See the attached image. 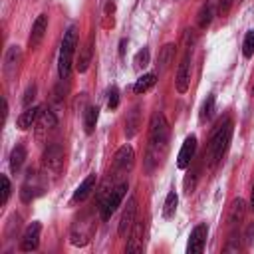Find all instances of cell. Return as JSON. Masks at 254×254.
<instances>
[{"label": "cell", "instance_id": "1", "mask_svg": "<svg viewBox=\"0 0 254 254\" xmlns=\"http://www.w3.org/2000/svg\"><path fill=\"white\" fill-rule=\"evenodd\" d=\"M169 135H171V127L167 117L161 111H155L149 119V137H147V151H145L147 173H153L163 165L169 151Z\"/></svg>", "mask_w": 254, "mask_h": 254}, {"label": "cell", "instance_id": "2", "mask_svg": "<svg viewBox=\"0 0 254 254\" xmlns=\"http://www.w3.org/2000/svg\"><path fill=\"white\" fill-rule=\"evenodd\" d=\"M232 131H234V123H232V117H224L216 123V127L212 129L210 137H208V145H206V153H204V161L208 167H216L228 145H230V139H232Z\"/></svg>", "mask_w": 254, "mask_h": 254}, {"label": "cell", "instance_id": "3", "mask_svg": "<svg viewBox=\"0 0 254 254\" xmlns=\"http://www.w3.org/2000/svg\"><path fill=\"white\" fill-rule=\"evenodd\" d=\"M75 46H77V28L71 24L64 34V40H62V46H60V56H58V73H60L62 81L69 79V75H71Z\"/></svg>", "mask_w": 254, "mask_h": 254}, {"label": "cell", "instance_id": "4", "mask_svg": "<svg viewBox=\"0 0 254 254\" xmlns=\"http://www.w3.org/2000/svg\"><path fill=\"white\" fill-rule=\"evenodd\" d=\"M127 189H129L127 181H119V183H115V185L107 190V194L97 202V210H99V218H101V220H109V218H111V214H113V212L117 210V206L121 204V200H123Z\"/></svg>", "mask_w": 254, "mask_h": 254}, {"label": "cell", "instance_id": "5", "mask_svg": "<svg viewBox=\"0 0 254 254\" xmlns=\"http://www.w3.org/2000/svg\"><path fill=\"white\" fill-rule=\"evenodd\" d=\"M64 147L60 143H50L42 153V169L50 177H60L64 171Z\"/></svg>", "mask_w": 254, "mask_h": 254}, {"label": "cell", "instance_id": "6", "mask_svg": "<svg viewBox=\"0 0 254 254\" xmlns=\"http://www.w3.org/2000/svg\"><path fill=\"white\" fill-rule=\"evenodd\" d=\"M93 232H95V222H93L91 214H83V216H79L71 224V228H69V242L73 246H85L91 240Z\"/></svg>", "mask_w": 254, "mask_h": 254}, {"label": "cell", "instance_id": "7", "mask_svg": "<svg viewBox=\"0 0 254 254\" xmlns=\"http://www.w3.org/2000/svg\"><path fill=\"white\" fill-rule=\"evenodd\" d=\"M42 192H44V183H42L40 175L34 173V171H28V175H26L22 187H20V198H22V202H32Z\"/></svg>", "mask_w": 254, "mask_h": 254}, {"label": "cell", "instance_id": "8", "mask_svg": "<svg viewBox=\"0 0 254 254\" xmlns=\"http://www.w3.org/2000/svg\"><path fill=\"white\" fill-rule=\"evenodd\" d=\"M190 62H192V48L189 46L181 64H179V69H177V79H175V87L179 93H187L189 87H190Z\"/></svg>", "mask_w": 254, "mask_h": 254}, {"label": "cell", "instance_id": "9", "mask_svg": "<svg viewBox=\"0 0 254 254\" xmlns=\"http://www.w3.org/2000/svg\"><path fill=\"white\" fill-rule=\"evenodd\" d=\"M20 64H22V48L20 46H10L4 54V65H2V71H4L8 81L16 77Z\"/></svg>", "mask_w": 254, "mask_h": 254}, {"label": "cell", "instance_id": "10", "mask_svg": "<svg viewBox=\"0 0 254 254\" xmlns=\"http://www.w3.org/2000/svg\"><path fill=\"white\" fill-rule=\"evenodd\" d=\"M56 127H58L56 113L50 111V109H42L40 115H38V121H36V139L38 141H44L48 137V133H52Z\"/></svg>", "mask_w": 254, "mask_h": 254}, {"label": "cell", "instance_id": "11", "mask_svg": "<svg viewBox=\"0 0 254 254\" xmlns=\"http://www.w3.org/2000/svg\"><path fill=\"white\" fill-rule=\"evenodd\" d=\"M40 232H42V224H40L38 220L30 222V224L24 228V232H22L20 250H22V252H32V250H36L38 244H40Z\"/></svg>", "mask_w": 254, "mask_h": 254}, {"label": "cell", "instance_id": "12", "mask_svg": "<svg viewBox=\"0 0 254 254\" xmlns=\"http://www.w3.org/2000/svg\"><path fill=\"white\" fill-rule=\"evenodd\" d=\"M206 236H208V226L206 222H198L192 230H190V236H189V242H187V252L189 254H198L204 250V244H206Z\"/></svg>", "mask_w": 254, "mask_h": 254}, {"label": "cell", "instance_id": "13", "mask_svg": "<svg viewBox=\"0 0 254 254\" xmlns=\"http://www.w3.org/2000/svg\"><path fill=\"white\" fill-rule=\"evenodd\" d=\"M135 216H137V198L131 196L127 200V206L123 208L121 212V218H119V236H127L131 230H133V224H135Z\"/></svg>", "mask_w": 254, "mask_h": 254}, {"label": "cell", "instance_id": "14", "mask_svg": "<svg viewBox=\"0 0 254 254\" xmlns=\"http://www.w3.org/2000/svg\"><path fill=\"white\" fill-rule=\"evenodd\" d=\"M46 32H48V14H40V16L34 20V24H32L30 38H28V48H30V50H36V48L42 44Z\"/></svg>", "mask_w": 254, "mask_h": 254}, {"label": "cell", "instance_id": "15", "mask_svg": "<svg viewBox=\"0 0 254 254\" xmlns=\"http://www.w3.org/2000/svg\"><path fill=\"white\" fill-rule=\"evenodd\" d=\"M194 153H196V137L194 135H189L183 145H181V151L177 155V167L179 169H189V165L192 163L194 159Z\"/></svg>", "mask_w": 254, "mask_h": 254}, {"label": "cell", "instance_id": "16", "mask_svg": "<svg viewBox=\"0 0 254 254\" xmlns=\"http://www.w3.org/2000/svg\"><path fill=\"white\" fill-rule=\"evenodd\" d=\"M135 163V153H133V147L131 145H123L117 149L115 153V159H113V165L119 173H127Z\"/></svg>", "mask_w": 254, "mask_h": 254}, {"label": "cell", "instance_id": "17", "mask_svg": "<svg viewBox=\"0 0 254 254\" xmlns=\"http://www.w3.org/2000/svg\"><path fill=\"white\" fill-rule=\"evenodd\" d=\"M175 54H177V46L175 44H165L161 50H159V56H157V73H165L171 64L175 62Z\"/></svg>", "mask_w": 254, "mask_h": 254}, {"label": "cell", "instance_id": "18", "mask_svg": "<svg viewBox=\"0 0 254 254\" xmlns=\"http://www.w3.org/2000/svg\"><path fill=\"white\" fill-rule=\"evenodd\" d=\"M139 127H141V107L139 105H133L127 111V117H125V137L127 139H133L137 135Z\"/></svg>", "mask_w": 254, "mask_h": 254}, {"label": "cell", "instance_id": "19", "mask_svg": "<svg viewBox=\"0 0 254 254\" xmlns=\"http://www.w3.org/2000/svg\"><path fill=\"white\" fill-rule=\"evenodd\" d=\"M95 183H97V175H95V173H89V175L79 183V187L75 189V192H73V196H71V202H83V200L91 194V190L95 189Z\"/></svg>", "mask_w": 254, "mask_h": 254}, {"label": "cell", "instance_id": "20", "mask_svg": "<svg viewBox=\"0 0 254 254\" xmlns=\"http://www.w3.org/2000/svg\"><path fill=\"white\" fill-rule=\"evenodd\" d=\"M244 214H246V200H244V198H234V200L230 202V206H228L226 222H228L230 226H236L238 222H242Z\"/></svg>", "mask_w": 254, "mask_h": 254}, {"label": "cell", "instance_id": "21", "mask_svg": "<svg viewBox=\"0 0 254 254\" xmlns=\"http://www.w3.org/2000/svg\"><path fill=\"white\" fill-rule=\"evenodd\" d=\"M91 56H93V36L79 48V56H77V62H75V69L79 73L87 71V67L91 64Z\"/></svg>", "mask_w": 254, "mask_h": 254}, {"label": "cell", "instance_id": "22", "mask_svg": "<svg viewBox=\"0 0 254 254\" xmlns=\"http://www.w3.org/2000/svg\"><path fill=\"white\" fill-rule=\"evenodd\" d=\"M40 107H36V105H32V107H26L20 115H18V119H16V125H18V129H22V131H26V129H30L32 125H36V121H38V115H40Z\"/></svg>", "mask_w": 254, "mask_h": 254}, {"label": "cell", "instance_id": "23", "mask_svg": "<svg viewBox=\"0 0 254 254\" xmlns=\"http://www.w3.org/2000/svg\"><path fill=\"white\" fill-rule=\"evenodd\" d=\"M143 220H139V222H135L133 224V232H131V236H129V242H127V252H141L143 250V238H141V232H143V224H141Z\"/></svg>", "mask_w": 254, "mask_h": 254}, {"label": "cell", "instance_id": "24", "mask_svg": "<svg viewBox=\"0 0 254 254\" xmlns=\"http://www.w3.org/2000/svg\"><path fill=\"white\" fill-rule=\"evenodd\" d=\"M214 6H216V0H206L198 12V28L200 30H206L212 22V16H214Z\"/></svg>", "mask_w": 254, "mask_h": 254}, {"label": "cell", "instance_id": "25", "mask_svg": "<svg viewBox=\"0 0 254 254\" xmlns=\"http://www.w3.org/2000/svg\"><path fill=\"white\" fill-rule=\"evenodd\" d=\"M97 117H99V107H97V105L85 107V111H83V127H85V133H87V135H91V133L95 131Z\"/></svg>", "mask_w": 254, "mask_h": 254}, {"label": "cell", "instance_id": "26", "mask_svg": "<svg viewBox=\"0 0 254 254\" xmlns=\"http://www.w3.org/2000/svg\"><path fill=\"white\" fill-rule=\"evenodd\" d=\"M24 161H26V147H24L22 143H18V145L12 149V153H10V171H12V173H18V171L22 169Z\"/></svg>", "mask_w": 254, "mask_h": 254}, {"label": "cell", "instance_id": "27", "mask_svg": "<svg viewBox=\"0 0 254 254\" xmlns=\"http://www.w3.org/2000/svg\"><path fill=\"white\" fill-rule=\"evenodd\" d=\"M155 81H157V73H143V75H139V79L135 81L133 91L141 95V93L149 91V89L155 85Z\"/></svg>", "mask_w": 254, "mask_h": 254}, {"label": "cell", "instance_id": "28", "mask_svg": "<svg viewBox=\"0 0 254 254\" xmlns=\"http://www.w3.org/2000/svg\"><path fill=\"white\" fill-rule=\"evenodd\" d=\"M177 204H179V194L175 190H169L163 202V218H173L177 212Z\"/></svg>", "mask_w": 254, "mask_h": 254}, {"label": "cell", "instance_id": "29", "mask_svg": "<svg viewBox=\"0 0 254 254\" xmlns=\"http://www.w3.org/2000/svg\"><path fill=\"white\" fill-rule=\"evenodd\" d=\"M189 167H190V165H189ZM198 173H200L198 167H190V171L187 173V177H185V181H183V187H185V192H187V194H190V192L194 190L196 181H198Z\"/></svg>", "mask_w": 254, "mask_h": 254}, {"label": "cell", "instance_id": "30", "mask_svg": "<svg viewBox=\"0 0 254 254\" xmlns=\"http://www.w3.org/2000/svg\"><path fill=\"white\" fill-rule=\"evenodd\" d=\"M212 113H214V95L210 93V95H206V99L202 101V107H200V121L204 123V121H210V117H212Z\"/></svg>", "mask_w": 254, "mask_h": 254}, {"label": "cell", "instance_id": "31", "mask_svg": "<svg viewBox=\"0 0 254 254\" xmlns=\"http://www.w3.org/2000/svg\"><path fill=\"white\" fill-rule=\"evenodd\" d=\"M149 58H151V54H149V48H143V50H139V52L135 54V58H133V67H135L137 71L145 69V67L149 65Z\"/></svg>", "mask_w": 254, "mask_h": 254}, {"label": "cell", "instance_id": "32", "mask_svg": "<svg viewBox=\"0 0 254 254\" xmlns=\"http://www.w3.org/2000/svg\"><path fill=\"white\" fill-rule=\"evenodd\" d=\"M242 56L246 60H250L254 56V30H248L246 36H244V42H242Z\"/></svg>", "mask_w": 254, "mask_h": 254}, {"label": "cell", "instance_id": "33", "mask_svg": "<svg viewBox=\"0 0 254 254\" xmlns=\"http://www.w3.org/2000/svg\"><path fill=\"white\" fill-rule=\"evenodd\" d=\"M20 226H22V218H20V214H12L10 220H8V224H6V238L10 240V238L14 236V232L20 230Z\"/></svg>", "mask_w": 254, "mask_h": 254}, {"label": "cell", "instance_id": "34", "mask_svg": "<svg viewBox=\"0 0 254 254\" xmlns=\"http://www.w3.org/2000/svg\"><path fill=\"white\" fill-rule=\"evenodd\" d=\"M0 183H2V196H0V206H4L10 198V192H12V185H10V179L8 175H2L0 177Z\"/></svg>", "mask_w": 254, "mask_h": 254}, {"label": "cell", "instance_id": "35", "mask_svg": "<svg viewBox=\"0 0 254 254\" xmlns=\"http://www.w3.org/2000/svg\"><path fill=\"white\" fill-rule=\"evenodd\" d=\"M107 105H109V109H117V105H119V89L113 85L111 89H109V97H107Z\"/></svg>", "mask_w": 254, "mask_h": 254}, {"label": "cell", "instance_id": "36", "mask_svg": "<svg viewBox=\"0 0 254 254\" xmlns=\"http://www.w3.org/2000/svg\"><path fill=\"white\" fill-rule=\"evenodd\" d=\"M34 97H36V85H28V89H26V93H24V97H22V103H24V105H30Z\"/></svg>", "mask_w": 254, "mask_h": 254}, {"label": "cell", "instance_id": "37", "mask_svg": "<svg viewBox=\"0 0 254 254\" xmlns=\"http://www.w3.org/2000/svg\"><path fill=\"white\" fill-rule=\"evenodd\" d=\"M232 2H234V0H218V8H216L218 14H220V16H226L228 10H230V6H232Z\"/></svg>", "mask_w": 254, "mask_h": 254}, {"label": "cell", "instance_id": "38", "mask_svg": "<svg viewBox=\"0 0 254 254\" xmlns=\"http://www.w3.org/2000/svg\"><path fill=\"white\" fill-rule=\"evenodd\" d=\"M244 242H246V246H250V244L254 242V222H250V224L246 226V232H244Z\"/></svg>", "mask_w": 254, "mask_h": 254}, {"label": "cell", "instance_id": "39", "mask_svg": "<svg viewBox=\"0 0 254 254\" xmlns=\"http://www.w3.org/2000/svg\"><path fill=\"white\" fill-rule=\"evenodd\" d=\"M6 117H8V101L6 97H2V125L6 123Z\"/></svg>", "mask_w": 254, "mask_h": 254}, {"label": "cell", "instance_id": "40", "mask_svg": "<svg viewBox=\"0 0 254 254\" xmlns=\"http://www.w3.org/2000/svg\"><path fill=\"white\" fill-rule=\"evenodd\" d=\"M125 46H127V40H125V38H123V40H121V42H119V54H121V56H123V54H125Z\"/></svg>", "mask_w": 254, "mask_h": 254}, {"label": "cell", "instance_id": "41", "mask_svg": "<svg viewBox=\"0 0 254 254\" xmlns=\"http://www.w3.org/2000/svg\"><path fill=\"white\" fill-rule=\"evenodd\" d=\"M250 208L254 210V185H252V190H250Z\"/></svg>", "mask_w": 254, "mask_h": 254}, {"label": "cell", "instance_id": "42", "mask_svg": "<svg viewBox=\"0 0 254 254\" xmlns=\"http://www.w3.org/2000/svg\"><path fill=\"white\" fill-rule=\"evenodd\" d=\"M252 97H254V85H252Z\"/></svg>", "mask_w": 254, "mask_h": 254}, {"label": "cell", "instance_id": "43", "mask_svg": "<svg viewBox=\"0 0 254 254\" xmlns=\"http://www.w3.org/2000/svg\"><path fill=\"white\" fill-rule=\"evenodd\" d=\"M173 2H181V0H173Z\"/></svg>", "mask_w": 254, "mask_h": 254}, {"label": "cell", "instance_id": "44", "mask_svg": "<svg viewBox=\"0 0 254 254\" xmlns=\"http://www.w3.org/2000/svg\"><path fill=\"white\" fill-rule=\"evenodd\" d=\"M234 2H240V0H234Z\"/></svg>", "mask_w": 254, "mask_h": 254}]
</instances>
